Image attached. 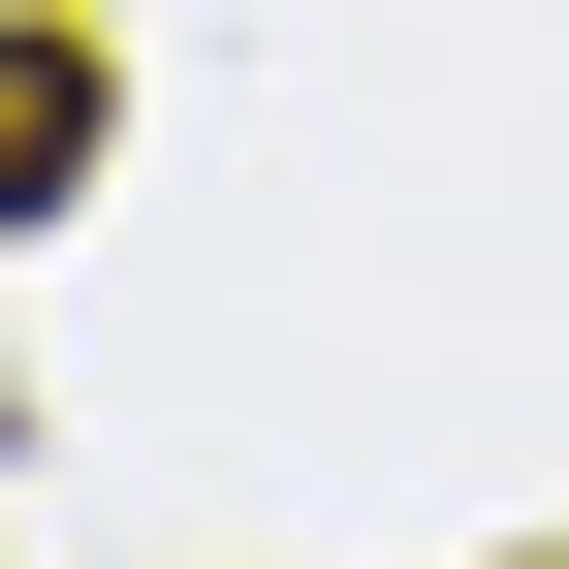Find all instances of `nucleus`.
<instances>
[{
    "mask_svg": "<svg viewBox=\"0 0 569 569\" xmlns=\"http://www.w3.org/2000/svg\"><path fill=\"white\" fill-rule=\"evenodd\" d=\"M63 190H96V63H63V32H0V222H63Z\"/></svg>",
    "mask_w": 569,
    "mask_h": 569,
    "instance_id": "f257e3e1",
    "label": "nucleus"
}]
</instances>
